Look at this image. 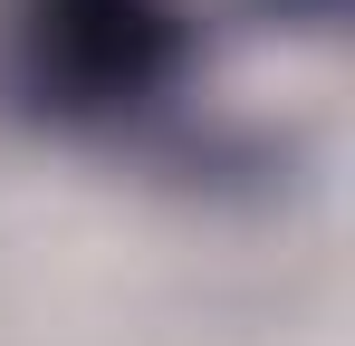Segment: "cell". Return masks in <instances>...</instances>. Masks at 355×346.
Returning <instances> with one entry per match:
<instances>
[{
  "label": "cell",
  "instance_id": "6da1fadb",
  "mask_svg": "<svg viewBox=\"0 0 355 346\" xmlns=\"http://www.w3.org/2000/svg\"><path fill=\"white\" fill-rule=\"evenodd\" d=\"M192 10L182 0H29L19 10V87L67 125L164 106L192 77Z\"/></svg>",
  "mask_w": 355,
  "mask_h": 346
},
{
  "label": "cell",
  "instance_id": "7a4b0ae2",
  "mask_svg": "<svg viewBox=\"0 0 355 346\" xmlns=\"http://www.w3.org/2000/svg\"><path fill=\"white\" fill-rule=\"evenodd\" d=\"M279 10H297V19H336L346 0H279Z\"/></svg>",
  "mask_w": 355,
  "mask_h": 346
}]
</instances>
